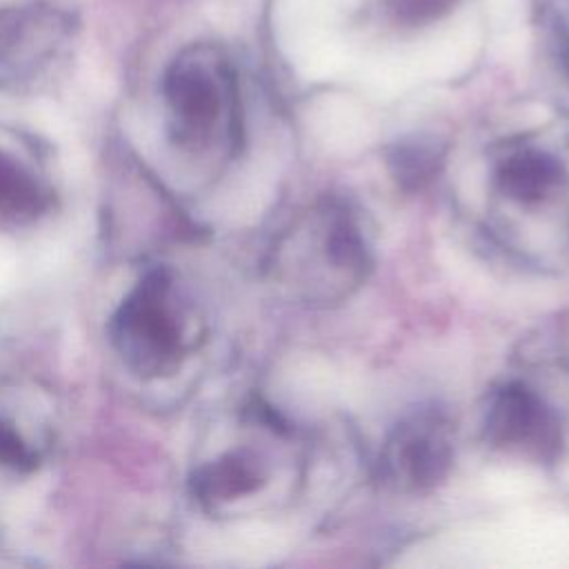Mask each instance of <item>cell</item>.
<instances>
[{"label":"cell","mask_w":569,"mask_h":569,"mask_svg":"<svg viewBox=\"0 0 569 569\" xmlns=\"http://www.w3.org/2000/svg\"><path fill=\"white\" fill-rule=\"evenodd\" d=\"M111 340L140 376L169 373L184 349L182 320L164 269H151L122 300L111 320Z\"/></svg>","instance_id":"obj_1"},{"label":"cell","mask_w":569,"mask_h":569,"mask_svg":"<svg viewBox=\"0 0 569 569\" xmlns=\"http://www.w3.org/2000/svg\"><path fill=\"white\" fill-rule=\"evenodd\" d=\"M164 96L171 109L173 138L187 147L207 144L224 109L218 76L200 62H178L167 76Z\"/></svg>","instance_id":"obj_4"},{"label":"cell","mask_w":569,"mask_h":569,"mask_svg":"<svg viewBox=\"0 0 569 569\" xmlns=\"http://www.w3.org/2000/svg\"><path fill=\"white\" fill-rule=\"evenodd\" d=\"M487 438L496 447L549 460L560 449V422L536 391L507 385L489 405Z\"/></svg>","instance_id":"obj_3"},{"label":"cell","mask_w":569,"mask_h":569,"mask_svg":"<svg viewBox=\"0 0 569 569\" xmlns=\"http://www.w3.org/2000/svg\"><path fill=\"white\" fill-rule=\"evenodd\" d=\"M44 207L38 182L13 160L0 153V213L13 220L33 218Z\"/></svg>","instance_id":"obj_7"},{"label":"cell","mask_w":569,"mask_h":569,"mask_svg":"<svg viewBox=\"0 0 569 569\" xmlns=\"http://www.w3.org/2000/svg\"><path fill=\"white\" fill-rule=\"evenodd\" d=\"M565 182L562 162L531 142L511 144L496 164V184L502 196L520 204H536L553 196Z\"/></svg>","instance_id":"obj_5"},{"label":"cell","mask_w":569,"mask_h":569,"mask_svg":"<svg viewBox=\"0 0 569 569\" xmlns=\"http://www.w3.org/2000/svg\"><path fill=\"white\" fill-rule=\"evenodd\" d=\"M0 465L13 469H31L36 465L33 451L24 445L20 433L0 420Z\"/></svg>","instance_id":"obj_9"},{"label":"cell","mask_w":569,"mask_h":569,"mask_svg":"<svg viewBox=\"0 0 569 569\" xmlns=\"http://www.w3.org/2000/svg\"><path fill=\"white\" fill-rule=\"evenodd\" d=\"M262 485V471L244 453H227L193 473V493L204 502L233 500L253 493Z\"/></svg>","instance_id":"obj_6"},{"label":"cell","mask_w":569,"mask_h":569,"mask_svg":"<svg viewBox=\"0 0 569 569\" xmlns=\"http://www.w3.org/2000/svg\"><path fill=\"white\" fill-rule=\"evenodd\" d=\"M451 456L449 425L436 411H422L393 431L382 453V467L396 487L418 491L445 478Z\"/></svg>","instance_id":"obj_2"},{"label":"cell","mask_w":569,"mask_h":569,"mask_svg":"<svg viewBox=\"0 0 569 569\" xmlns=\"http://www.w3.org/2000/svg\"><path fill=\"white\" fill-rule=\"evenodd\" d=\"M436 162H438L436 151H431L427 147H416V144L413 147H400L391 156L393 176L405 187H420L422 182H427L436 171Z\"/></svg>","instance_id":"obj_8"}]
</instances>
